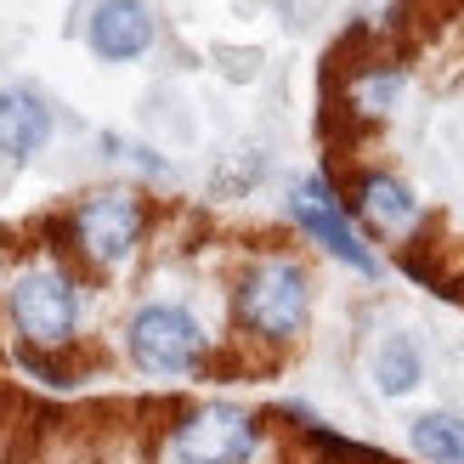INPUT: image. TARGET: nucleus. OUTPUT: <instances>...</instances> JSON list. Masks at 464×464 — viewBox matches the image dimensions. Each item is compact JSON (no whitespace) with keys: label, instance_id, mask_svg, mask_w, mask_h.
<instances>
[{"label":"nucleus","instance_id":"1","mask_svg":"<svg viewBox=\"0 0 464 464\" xmlns=\"http://www.w3.org/2000/svg\"><path fill=\"white\" fill-rule=\"evenodd\" d=\"M238 323L255 340H272L284 345L306 329V312H312V284L295 261H255L238 277Z\"/></svg>","mask_w":464,"mask_h":464},{"label":"nucleus","instance_id":"2","mask_svg":"<svg viewBox=\"0 0 464 464\" xmlns=\"http://www.w3.org/2000/svg\"><path fill=\"white\" fill-rule=\"evenodd\" d=\"M125 345H130V362L142 368V374H159V380H176L198 368L204 357V329L188 306H165V300H153L130 317L125 329Z\"/></svg>","mask_w":464,"mask_h":464},{"label":"nucleus","instance_id":"3","mask_svg":"<svg viewBox=\"0 0 464 464\" xmlns=\"http://www.w3.org/2000/svg\"><path fill=\"white\" fill-rule=\"evenodd\" d=\"M12 323L17 334L34 345V352H57V345L74 340V323H80V289L68 272H23L12 284Z\"/></svg>","mask_w":464,"mask_h":464},{"label":"nucleus","instance_id":"4","mask_svg":"<svg viewBox=\"0 0 464 464\" xmlns=\"http://www.w3.org/2000/svg\"><path fill=\"white\" fill-rule=\"evenodd\" d=\"M170 448L181 464H249L255 453V420L232 402L188 408L170 430Z\"/></svg>","mask_w":464,"mask_h":464},{"label":"nucleus","instance_id":"5","mask_svg":"<svg viewBox=\"0 0 464 464\" xmlns=\"http://www.w3.org/2000/svg\"><path fill=\"white\" fill-rule=\"evenodd\" d=\"M68 232H74V244L91 261L113 266L142 238V204L130 193H91V198H80V210L68 216Z\"/></svg>","mask_w":464,"mask_h":464},{"label":"nucleus","instance_id":"6","mask_svg":"<svg viewBox=\"0 0 464 464\" xmlns=\"http://www.w3.org/2000/svg\"><path fill=\"white\" fill-rule=\"evenodd\" d=\"M289 216H295L300 232H312V238L329 249V255H340L345 266H357V272H380V261L362 249V238L352 232V221L340 216V204H334V193L323 188V181H306V188H295Z\"/></svg>","mask_w":464,"mask_h":464},{"label":"nucleus","instance_id":"7","mask_svg":"<svg viewBox=\"0 0 464 464\" xmlns=\"http://www.w3.org/2000/svg\"><path fill=\"white\" fill-rule=\"evenodd\" d=\"M153 45V12L142 0H102L91 12V52L108 63H130Z\"/></svg>","mask_w":464,"mask_h":464},{"label":"nucleus","instance_id":"8","mask_svg":"<svg viewBox=\"0 0 464 464\" xmlns=\"http://www.w3.org/2000/svg\"><path fill=\"white\" fill-rule=\"evenodd\" d=\"M45 136H52V108L34 91H0V153L29 159L45 148Z\"/></svg>","mask_w":464,"mask_h":464},{"label":"nucleus","instance_id":"9","mask_svg":"<svg viewBox=\"0 0 464 464\" xmlns=\"http://www.w3.org/2000/svg\"><path fill=\"white\" fill-rule=\"evenodd\" d=\"M357 210L374 221L380 232H408L413 221H420V204H413V193L402 188L397 176H385V170H368L357 181Z\"/></svg>","mask_w":464,"mask_h":464},{"label":"nucleus","instance_id":"10","mask_svg":"<svg viewBox=\"0 0 464 464\" xmlns=\"http://www.w3.org/2000/svg\"><path fill=\"white\" fill-rule=\"evenodd\" d=\"M402 97V68L397 63H357L352 80H345V102H352V113H362V120H380V113H391Z\"/></svg>","mask_w":464,"mask_h":464},{"label":"nucleus","instance_id":"11","mask_svg":"<svg viewBox=\"0 0 464 464\" xmlns=\"http://www.w3.org/2000/svg\"><path fill=\"white\" fill-rule=\"evenodd\" d=\"M413 453L425 464H464V420L459 413H420L413 420Z\"/></svg>","mask_w":464,"mask_h":464},{"label":"nucleus","instance_id":"12","mask_svg":"<svg viewBox=\"0 0 464 464\" xmlns=\"http://www.w3.org/2000/svg\"><path fill=\"white\" fill-rule=\"evenodd\" d=\"M374 385L385 397H408V391L420 385V352H413L408 334H391L374 352Z\"/></svg>","mask_w":464,"mask_h":464}]
</instances>
